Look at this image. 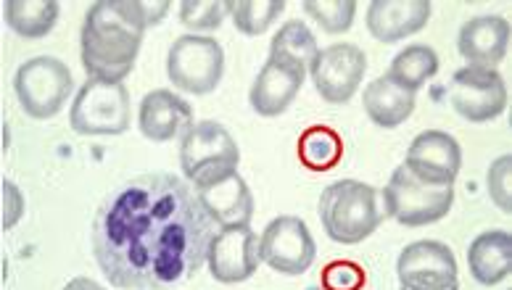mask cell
I'll return each mask as SVG.
<instances>
[{
  "instance_id": "cell-34",
  "label": "cell",
  "mask_w": 512,
  "mask_h": 290,
  "mask_svg": "<svg viewBox=\"0 0 512 290\" xmlns=\"http://www.w3.org/2000/svg\"><path fill=\"white\" fill-rule=\"evenodd\" d=\"M304 290H322V288H317V285H309V288H304Z\"/></svg>"
},
{
  "instance_id": "cell-16",
  "label": "cell",
  "mask_w": 512,
  "mask_h": 290,
  "mask_svg": "<svg viewBox=\"0 0 512 290\" xmlns=\"http://www.w3.org/2000/svg\"><path fill=\"white\" fill-rule=\"evenodd\" d=\"M193 106L172 90H151L140 101L138 127L151 143H169L183 138L193 127Z\"/></svg>"
},
{
  "instance_id": "cell-10",
  "label": "cell",
  "mask_w": 512,
  "mask_h": 290,
  "mask_svg": "<svg viewBox=\"0 0 512 290\" xmlns=\"http://www.w3.org/2000/svg\"><path fill=\"white\" fill-rule=\"evenodd\" d=\"M259 254L270 269L296 277L315 264L317 246L304 219L278 217L259 235Z\"/></svg>"
},
{
  "instance_id": "cell-7",
  "label": "cell",
  "mask_w": 512,
  "mask_h": 290,
  "mask_svg": "<svg viewBox=\"0 0 512 290\" xmlns=\"http://www.w3.org/2000/svg\"><path fill=\"white\" fill-rule=\"evenodd\" d=\"M69 124L85 138L122 135L130 130V90L125 82H85L74 95Z\"/></svg>"
},
{
  "instance_id": "cell-32",
  "label": "cell",
  "mask_w": 512,
  "mask_h": 290,
  "mask_svg": "<svg viewBox=\"0 0 512 290\" xmlns=\"http://www.w3.org/2000/svg\"><path fill=\"white\" fill-rule=\"evenodd\" d=\"M140 11H143V19H146V27H156V24H161L164 19H167L169 14V3H143L140 0Z\"/></svg>"
},
{
  "instance_id": "cell-15",
  "label": "cell",
  "mask_w": 512,
  "mask_h": 290,
  "mask_svg": "<svg viewBox=\"0 0 512 290\" xmlns=\"http://www.w3.org/2000/svg\"><path fill=\"white\" fill-rule=\"evenodd\" d=\"M404 167L415 174L417 180L431 185H454L462 167L460 143L441 130H425L415 135L407 148Z\"/></svg>"
},
{
  "instance_id": "cell-21",
  "label": "cell",
  "mask_w": 512,
  "mask_h": 290,
  "mask_svg": "<svg viewBox=\"0 0 512 290\" xmlns=\"http://www.w3.org/2000/svg\"><path fill=\"white\" fill-rule=\"evenodd\" d=\"M362 103L370 116V122L383 130H394L399 124H404L415 111V93L404 90L396 82H391L383 74L378 80H373L362 93Z\"/></svg>"
},
{
  "instance_id": "cell-29",
  "label": "cell",
  "mask_w": 512,
  "mask_h": 290,
  "mask_svg": "<svg viewBox=\"0 0 512 290\" xmlns=\"http://www.w3.org/2000/svg\"><path fill=\"white\" fill-rule=\"evenodd\" d=\"M486 190L502 214H512V156H499L486 172Z\"/></svg>"
},
{
  "instance_id": "cell-8",
  "label": "cell",
  "mask_w": 512,
  "mask_h": 290,
  "mask_svg": "<svg viewBox=\"0 0 512 290\" xmlns=\"http://www.w3.org/2000/svg\"><path fill=\"white\" fill-rule=\"evenodd\" d=\"M167 74L177 90L206 95L217 90L225 74V51L214 37H177L167 53Z\"/></svg>"
},
{
  "instance_id": "cell-17",
  "label": "cell",
  "mask_w": 512,
  "mask_h": 290,
  "mask_svg": "<svg viewBox=\"0 0 512 290\" xmlns=\"http://www.w3.org/2000/svg\"><path fill=\"white\" fill-rule=\"evenodd\" d=\"M510 48V22L505 16H473L460 27L457 51L468 61V66L494 69L502 64Z\"/></svg>"
},
{
  "instance_id": "cell-20",
  "label": "cell",
  "mask_w": 512,
  "mask_h": 290,
  "mask_svg": "<svg viewBox=\"0 0 512 290\" xmlns=\"http://www.w3.org/2000/svg\"><path fill=\"white\" fill-rule=\"evenodd\" d=\"M468 267L473 280L486 288L499 285L512 272V235L507 230L481 232L468 248Z\"/></svg>"
},
{
  "instance_id": "cell-30",
  "label": "cell",
  "mask_w": 512,
  "mask_h": 290,
  "mask_svg": "<svg viewBox=\"0 0 512 290\" xmlns=\"http://www.w3.org/2000/svg\"><path fill=\"white\" fill-rule=\"evenodd\" d=\"M367 283V275L362 264L349 259L330 261L328 267L322 269V290H362Z\"/></svg>"
},
{
  "instance_id": "cell-11",
  "label": "cell",
  "mask_w": 512,
  "mask_h": 290,
  "mask_svg": "<svg viewBox=\"0 0 512 290\" xmlns=\"http://www.w3.org/2000/svg\"><path fill=\"white\" fill-rule=\"evenodd\" d=\"M396 277L404 290L460 288L454 251L441 240H415L396 259Z\"/></svg>"
},
{
  "instance_id": "cell-3",
  "label": "cell",
  "mask_w": 512,
  "mask_h": 290,
  "mask_svg": "<svg viewBox=\"0 0 512 290\" xmlns=\"http://www.w3.org/2000/svg\"><path fill=\"white\" fill-rule=\"evenodd\" d=\"M320 222L330 240L357 246L373 235L386 219L381 190L359 180H338L320 193Z\"/></svg>"
},
{
  "instance_id": "cell-2",
  "label": "cell",
  "mask_w": 512,
  "mask_h": 290,
  "mask_svg": "<svg viewBox=\"0 0 512 290\" xmlns=\"http://www.w3.org/2000/svg\"><path fill=\"white\" fill-rule=\"evenodd\" d=\"M140 0H98L82 24V66L88 80L122 82L135 69L146 35Z\"/></svg>"
},
{
  "instance_id": "cell-25",
  "label": "cell",
  "mask_w": 512,
  "mask_h": 290,
  "mask_svg": "<svg viewBox=\"0 0 512 290\" xmlns=\"http://www.w3.org/2000/svg\"><path fill=\"white\" fill-rule=\"evenodd\" d=\"M286 11V0H230L227 16L235 22V29L246 37L264 35L278 16Z\"/></svg>"
},
{
  "instance_id": "cell-22",
  "label": "cell",
  "mask_w": 512,
  "mask_h": 290,
  "mask_svg": "<svg viewBox=\"0 0 512 290\" xmlns=\"http://www.w3.org/2000/svg\"><path fill=\"white\" fill-rule=\"evenodd\" d=\"M439 74V53L433 51L431 45L415 43L407 45L404 51H399L388 66V80L396 82L404 90L417 93L420 87H425L428 82Z\"/></svg>"
},
{
  "instance_id": "cell-31",
  "label": "cell",
  "mask_w": 512,
  "mask_h": 290,
  "mask_svg": "<svg viewBox=\"0 0 512 290\" xmlns=\"http://www.w3.org/2000/svg\"><path fill=\"white\" fill-rule=\"evenodd\" d=\"M24 193L19 190V185L11 180H3V188H0V222H3V230H11V227L19 225V219L24 217Z\"/></svg>"
},
{
  "instance_id": "cell-33",
  "label": "cell",
  "mask_w": 512,
  "mask_h": 290,
  "mask_svg": "<svg viewBox=\"0 0 512 290\" xmlns=\"http://www.w3.org/2000/svg\"><path fill=\"white\" fill-rule=\"evenodd\" d=\"M64 290H106L103 285H98L96 280H90V277H74L69 283L64 285Z\"/></svg>"
},
{
  "instance_id": "cell-28",
  "label": "cell",
  "mask_w": 512,
  "mask_h": 290,
  "mask_svg": "<svg viewBox=\"0 0 512 290\" xmlns=\"http://www.w3.org/2000/svg\"><path fill=\"white\" fill-rule=\"evenodd\" d=\"M225 16L227 3H220V0H183L180 3V22L191 29V35L220 29Z\"/></svg>"
},
{
  "instance_id": "cell-9",
  "label": "cell",
  "mask_w": 512,
  "mask_h": 290,
  "mask_svg": "<svg viewBox=\"0 0 512 290\" xmlns=\"http://www.w3.org/2000/svg\"><path fill=\"white\" fill-rule=\"evenodd\" d=\"M447 95L452 109L473 124L494 122L507 109V85L497 69L462 66L454 72Z\"/></svg>"
},
{
  "instance_id": "cell-24",
  "label": "cell",
  "mask_w": 512,
  "mask_h": 290,
  "mask_svg": "<svg viewBox=\"0 0 512 290\" xmlns=\"http://www.w3.org/2000/svg\"><path fill=\"white\" fill-rule=\"evenodd\" d=\"M296 151H299V161L309 172H330L344 159V138L333 127L312 124L301 132Z\"/></svg>"
},
{
  "instance_id": "cell-19",
  "label": "cell",
  "mask_w": 512,
  "mask_h": 290,
  "mask_svg": "<svg viewBox=\"0 0 512 290\" xmlns=\"http://www.w3.org/2000/svg\"><path fill=\"white\" fill-rule=\"evenodd\" d=\"M198 201L204 206L217 230L227 227H249L254 217V196H251L249 185L241 174L235 172L233 177L209 185L204 190H196Z\"/></svg>"
},
{
  "instance_id": "cell-27",
  "label": "cell",
  "mask_w": 512,
  "mask_h": 290,
  "mask_svg": "<svg viewBox=\"0 0 512 290\" xmlns=\"http://www.w3.org/2000/svg\"><path fill=\"white\" fill-rule=\"evenodd\" d=\"M304 11L320 24L322 32L344 35V32L352 29L354 16H357V3L354 0H307Z\"/></svg>"
},
{
  "instance_id": "cell-14",
  "label": "cell",
  "mask_w": 512,
  "mask_h": 290,
  "mask_svg": "<svg viewBox=\"0 0 512 290\" xmlns=\"http://www.w3.org/2000/svg\"><path fill=\"white\" fill-rule=\"evenodd\" d=\"M307 66L286 56H270L251 85L249 103L259 116H280L288 111L307 80Z\"/></svg>"
},
{
  "instance_id": "cell-12",
  "label": "cell",
  "mask_w": 512,
  "mask_h": 290,
  "mask_svg": "<svg viewBox=\"0 0 512 290\" xmlns=\"http://www.w3.org/2000/svg\"><path fill=\"white\" fill-rule=\"evenodd\" d=\"M367 72L365 51L354 43H336L322 48L309 66V77L322 101L349 103Z\"/></svg>"
},
{
  "instance_id": "cell-6",
  "label": "cell",
  "mask_w": 512,
  "mask_h": 290,
  "mask_svg": "<svg viewBox=\"0 0 512 290\" xmlns=\"http://www.w3.org/2000/svg\"><path fill=\"white\" fill-rule=\"evenodd\" d=\"M14 90L24 114L45 122L64 109L74 90V80L61 58L35 56L16 69Z\"/></svg>"
},
{
  "instance_id": "cell-35",
  "label": "cell",
  "mask_w": 512,
  "mask_h": 290,
  "mask_svg": "<svg viewBox=\"0 0 512 290\" xmlns=\"http://www.w3.org/2000/svg\"><path fill=\"white\" fill-rule=\"evenodd\" d=\"M404 290V288H402ZM449 290H460V288H449Z\"/></svg>"
},
{
  "instance_id": "cell-18",
  "label": "cell",
  "mask_w": 512,
  "mask_h": 290,
  "mask_svg": "<svg viewBox=\"0 0 512 290\" xmlns=\"http://www.w3.org/2000/svg\"><path fill=\"white\" fill-rule=\"evenodd\" d=\"M367 32L378 43H399L431 22L428 0H373L367 6Z\"/></svg>"
},
{
  "instance_id": "cell-23",
  "label": "cell",
  "mask_w": 512,
  "mask_h": 290,
  "mask_svg": "<svg viewBox=\"0 0 512 290\" xmlns=\"http://www.w3.org/2000/svg\"><path fill=\"white\" fill-rule=\"evenodd\" d=\"M8 27L24 40H40L51 35L59 22V3L56 0H8L3 6Z\"/></svg>"
},
{
  "instance_id": "cell-4",
  "label": "cell",
  "mask_w": 512,
  "mask_h": 290,
  "mask_svg": "<svg viewBox=\"0 0 512 290\" xmlns=\"http://www.w3.org/2000/svg\"><path fill=\"white\" fill-rule=\"evenodd\" d=\"M241 148L220 122H196L180 138V169L196 190L227 180L238 172Z\"/></svg>"
},
{
  "instance_id": "cell-26",
  "label": "cell",
  "mask_w": 512,
  "mask_h": 290,
  "mask_svg": "<svg viewBox=\"0 0 512 290\" xmlns=\"http://www.w3.org/2000/svg\"><path fill=\"white\" fill-rule=\"evenodd\" d=\"M317 53H320V45H317L315 32L301 22V19H291V22L283 24L270 43V56L293 58L301 66H307V72L312 61L317 58Z\"/></svg>"
},
{
  "instance_id": "cell-13",
  "label": "cell",
  "mask_w": 512,
  "mask_h": 290,
  "mask_svg": "<svg viewBox=\"0 0 512 290\" xmlns=\"http://www.w3.org/2000/svg\"><path fill=\"white\" fill-rule=\"evenodd\" d=\"M259 264H262L259 238L251 225L217 230L209 246V256H206V267L217 283H246L249 277L256 275Z\"/></svg>"
},
{
  "instance_id": "cell-1",
  "label": "cell",
  "mask_w": 512,
  "mask_h": 290,
  "mask_svg": "<svg viewBox=\"0 0 512 290\" xmlns=\"http://www.w3.org/2000/svg\"><path fill=\"white\" fill-rule=\"evenodd\" d=\"M217 235L185 177L148 172L119 182L93 219V254L114 288L167 290L206 264Z\"/></svg>"
},
{
  "instance_id": "cell-5",
  "label": "cell",
  "mask_w": 512,
  "mask_h": 290,
  "mask_svg": "<svg viewBox=\"0 0 512 290\" xmlns=\"http://www.w3.org/2000/svg\"><path fill=\"white\" fill-rule=\"evenodd\" d=\"M386 217L404 227H425L441 222L452 211L454 185H431L417 180L410 169L399 164L381 193Z\"/></svg>"
}]
</instances>
